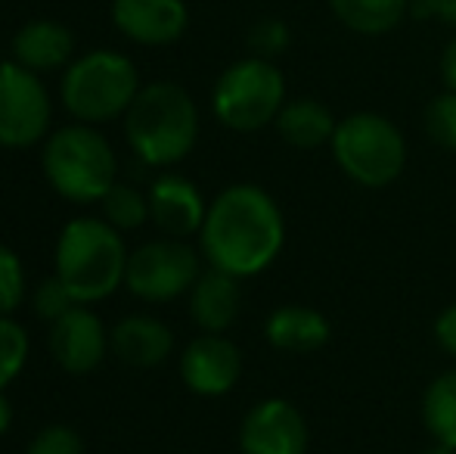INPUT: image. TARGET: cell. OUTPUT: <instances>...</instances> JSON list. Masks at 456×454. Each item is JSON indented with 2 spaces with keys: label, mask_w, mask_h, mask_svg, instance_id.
<instances>
[{
  "label": "cell",
  "mask_w": 456,
  "mask_h": 454,
  "mask_svg": "<svg viewBox=\"0 0 456 454\" xmlns=\"http://www.w3.org/2000/svg\"><path fill=\"white\" fill-rule=\"evenodd\" d=\"M242 309V290L240 277L227 271H208L199 274V280L190 290V318L202 334H224L236 324Z\"/></svg>",
  "instance_id": "cell-16"
},
{
  "label": "cell",
  "mask_w": 456,
  "mask_h": 454,
  "mask_svg": "<svg viewBox=\"0 0 456 454\" xmlns=\"http://www.w3.org/2000/svg\"><path fill=\"white\" fill-rule=\"evenodd\" d=\"M422 125L435 146L456 153V91H441L438 97L428 100Z\"/></svg>",
  "instance_id": "cell-24"
},
{
  "label": "cell",
  "mask_w": 456,
  "mask_h": 454,
  "mask_svg": "<svg viewBox=\"0 0 456 454\" xmlns=\"http://www.w3.org/2000/svg\"><path fill=\"white\" fill-rule=\"evenodd\" d=\"M265 340L286 355H307L330 345L332 324L323 311L311 305H280L267 315Z\"/></svg>",
  "instance_id": "cell-17"
},
{
  "label": "cell",
  "mask_w": 456,
  "mask_h": 454,
  "mask_svg": "<svg viewBox=\"0 0 456 454\" xmlns=\"http://www.w3.org/2000/svg\"><path fill=\"white\" fill-rule=\"evenodd\" d=\"M441 78H444L447 91H456V35L441 54Z\"/></svg>",
  "instance_id": "cell-31"
},
{
  "label": "cell",
  "mask_w": 456,
  "mask_h": 454,
  "mask_svg": "<svg viewBox=\"0 0 456 454\" xmlns=\"http://www.w3.org/2000/svg\"><path fill=\"white\" fill-rule=\"evenodd\" d=\"M422 454H456V449H447V445H438V442H435L432 449H426Z\"/></svg>",
  "instance_id": "cell-33"
},
{
  "label": "cell",
  "mask_w": 456,
  "mask_h": 454,
  "mask_svg": "<svg viewBox=\"0 0 456 454\" xmlns=\"http://www.w3.org/2000/svg\"><path fill=\"white\" fill-rule=\"evenodd\" d=\"M286 106V78L280 66L261 56H246L227 66L211 91V112L236 134H255L273 125Z\"/></svg>",
  "instance_id": "cell-7"
},
{
  "label": "cell",
  "mask_w": 456,
  "mask_h": 454,
  "mask_svg": "<svg viewBox=\"0 0 456 454\" xmlns=\"http://www.w3.org/2000/svg\"><path fill=\"white\" fill-rule=\"evenodd\" d=\"M246 44H248V50H252V56H261V60L273 62L276 56H282L289 50V44H292V31H289V25L282 22V19L265 16L248 29Z\"/></svg>",
  "instance_id": "cell-25"
},
{
  "label": "cell",
  "mask_w": 456,
  "mask_h": 454,
  "mask_svg": "<svg viewBox=\"0 0 456 454\" xmlns=\"http://www.w3.org/2000/svg\"><path fill=\"white\" fill-rule=\"evenodd\" d=\"M125 134L140 162L177 165L199 140L196 100L175 81L143 85L125 112Z\"/></svg>",
  "instance_id": "cell-2"
},
{
  "label": "cell",
  "mask_w": 456,
  "mask_h": 454,
  "mask_svg": "<svg viewBox=\"0 0 456 454\" xmlns=\"http://www.w3.org/2000/svg\"><path fill=\"white\" fill-rule=\"evenodd\" d=\"M432 334H435V343L441 345V351L456 358V302L441 309V315L435 318V324H432Z\"/></svg>",
  "instance_id": "cell-30"
},
{
  "label": "cell",
  "mask_w": 456,
  "mask_h": 454,
  "mask_svg": "<svg viewBox=\"0 0 456 454\" xmlns=\"http://www.w3.org/2000/svg\"><path fill=\"white\" fill-rule=\"evenodd\" d=\"M140 72L131 56L118 50H91L66 66L60 97L69 115L85 125H106L131 110L140 94Z\"/></svg>",
  "instance_id": "cell-5"
},
{
  "label": "cell",
  "mask_w": 456,
  "mask_h": 454,
  "mask_svg": "<svg viewBox=\"0 0 456 454\" xmlns=\"http://www.w3.org/2000/svg\"><path fill=\"white\" fill-rule=\"evenodd\" d=\"M44 175L50 187L69 202H100L118 181L115 150L94 125H66L44 144Z\"/></svg>",
  "instance_id": "cell-4"
},
{
  "label": "cell",
  "mask_w": 456,
  "mask_h": 454,
  "mask_svg": "<svg viewBox=\"0 0 456 454\" xmlns=\"http://www.w3.org/2000/svg\"><path fill=\"white\" fill-rule=\"evenodd\" d=\"M28 334L22 324L12 321V315H0V389H6L28 361Z\"/></svg>",
  "instance_id": "cell-23"
},
{
  "label": "cell",
  "mask_w": 456,
  "mask_h": 454,
  "mask_svg": "<svg viewBox=\"0 0 456 454\" xmlns=\"http://www.w3.org/2000/svg\"><path fill=\"white\" fill-rule=\"evenodd\" d=\"M242 454H307V420L289 399H265L242 417Z\"/></svg>",
  "instance_id": "cell-10"
},
{
  "label": "cell",
  "mask_w": 456,
  "mask_h": 454,
  "mask_svg": "<svg viewBox=\"0 0 456 454\" xmlns=\"http://www.w3.org/2000/svg\"><path fill=\"white\" fill-rule=\"evenodd\" d=\"M330 150L342 175L363 190L388 187L407 169V140L401 128L379 112H351L338 119Z\"/></svg>",
  "instance_id": "cell-6"
},
{
  "label": "cell",
  "mask_w": 456,
  "mask_h": 454,
  "mask_svg": "<svg viewBox=\"0 0 456 454\" xmlns=\"http://www.w3.org/2000/svg\"><path fill=\"white\" fill-rule=\"evenodd\" d=\"M109 351V334L102 321L85 305H72L60 321L50 324V355L66 374H91Z\"/></svg>",
  "instance_id": "cell-12"
},
{
  "label": "cell",
  "mask_w": 456,
  "mask_h": 454,
  "mask_svg": "<svg viewBox=\"0 0 456 454\" xmlns=\"http://www.w3.org/2000/svg\"><path fill=\"white\" fill-rule=\"evenodd\" d=\"M112 25L134 44L168 47L190 25L186 0H112Z\"/></svg>",
  "instance_id": "cell-13"
},
{
  "label": "cell",
  "mask_w": 456,
  "mask_h": 454,
  "mask_svg": "<svg viewBox=\"0 0 456 454\" xmlns=\"http://www.w3.org/2000/svg\"><path fill=\"white\" fill-rule=\"evenodd\" d=\"M10 426H12V405H10V399H6L4 389H0V436H4Z\"/></svg>",
  "instance_id": "cell-32"
},
{
  "label": "cell",
  "mask_w": 456,
  "mask_h": 454,
  "mask_svg": "<svg viewBox=\"0 0 456 454\" xmlns=\"http://www.w3.org/2000/svg\"><path fill=\"white\" fill-rule=\"evenodd\" d=\"M242 376V351L224 334L196 336L181 355V380L202 399L227 395Z\"/></svg>",
  "instance_id": "cell-11"
},
{
  "label": "cell",
  "mask_w": 456,
  "mask_h": 454,
  "mask_svg": "<svg viewBox=\"0 0 456 454\" xmlns=\"http://www.w3.org/2000/svg\"><path fill=\"white\" fill-rule=\"evenodd\" d=\"M102 215L115 230H137L140 225L150 221V196L140 194L131 184H112L106 196H102Z\"/></svg>",
  "instance_id": "cell-22"
},
{
  "label": "cell",
  "mask_w": 456,
  "mask_h": 454,
  "mask_svg": "<svg viewBox=\"0 0 456 454\" xmlns=\"http://www.w3.org/2000/svg\"><path fill=\"white\" fill-rule=\"evenodd\" d=\"M276 131L295 150H320L332 140L336 134V115L330 112V106L320 103L314 97H298L286 100V106L276 115Z\"/></svg>",
  "instance_id": "cell-19"
},
{
  "label": "cell",
  "mask_w": 456,
  "mask_h": 454,
  "mask_svg": "<svg viewBox=\"0 0 456 454\" xmlns=\"http://www.w3.org/2000/svg\"><path fill=\"white\" fill-rule=\"evenodd\" d=\"M127 249L106 219H72L56 240V277L78 305L109 299L127 274Z\"/></svg>",
  "instance_id": "cell-3"
},
{
  "label": "cell",
  "mask_w": 456,
  "mask_h": 454,
  "mask_svg": "<svg viewBox=\"0 0 456 454\" xmlns=\"http://www.w3.org/2000/svg\"><path fill=\"white\" fill-rule=\"evenodd\" d=\"M326 4L345 29L366 37L388 35L410 12V0H326Z\"/></svg>",
  "instance_id": "cell-20"
},
{
  "label": "cell",
  "mask_w": 456,
  "mask_h": 454,
  "mask_svg": "<svg viewBox=\"0 0 456 454\" xmlns=\"http://www.w3.org/2000/svg\"><path fill=\"white\" fill-rule=\"evenodd\" d=\"M25 454H85V442L72 426H44L35 439H31L28 451Z\"/></svg>",
  "instance_id": "cell-28"
},
{
  "label": "cell",
  "mask_w": 456,
  "mask_h": 454,
  "mask_svg": "<svg viewBox=\"0 0 456 454\" xmlns=\"http://www.w3.org/2000/svg\"><path fill=\"white\" fill-rule=\"evenodd\" d=\"M146 196H150L152 225L162 230L165 236L186 240V236L202 230L208 206H205L196 184L186 181L183 175H162Z\"/></svg>",
  "instance_id": "cell-14"
},
{
  "label": "cell",
  "mask_w": 456,
  "mask_h": 454,
  "mask_svg": "<svg viewBox=\"0 0 456 454\" xmlns=\"http://www.w3.org/2000/svg\"><path fill=\"white\" fill-rule=\"evenodd\" d=\"M422 426L432 436V442L456 449V370H444L426 386Z\"/></svg>",
  "instance_id": "cell-21"
},
{
  "label": "cell",
  "mask_w": 456,
  "mask_h": 454,
  "mask_svg": "<svg viewBox=\"0 0 456 454\" xmlns=\"http://www.w3.org/2000/svg\"><path fill=\"white\" fill-rule=\"evenodd\" d=\"M109 349L125 364H131V367L150 370V367H159V364L171 355V349H175V334H171L168 324H162L159 318L131 315L115 324V330L109 334Z\"/></svg>",
  "instance_id": "cell-18"
},
{
  "label": "cell",
  "mask_w": 456,
  "mask_h": 454,
  "mask_svg": "<svg viewBox=\"0 0 456 454\" xmlns=\"http://www.w3.org/2000/svg\"><path fill=\"white\" fill-rule=\"evenodd\" d=\"M199 274L202 268L196 249L175 236H162L127 255L125 286L143 302H171L192 290Z\"/></svg>",
  "instance_id": "cell-8"
},
{
  "label": "cell",
  "mask_w": 456,
  "mask_h": 454,
  "mask_svg": "<svg viewBox=\"0 0 456 454\" xmlns=\"http://www.w3.org/2000/svg\"><path fill=\"white\" fill-rule=\"evenodd\" d=\"M72 305H78L72 299V293L66 290V284H62L60 277H47V280H41L37 284V290H35V315L41 318V321H60L62 315H66Z\"/></svg>",
  "instance_id": "cell-27"
},
{
  "label": "cell",
  "mask_w": 456,
  "mask_h": 454,
  "mask_svg": "<svg viewBox=\"0 0 456 454\" xmlns=\"http://www.w3.org/2000/svg\"><path fill=\"white\" fill-rule=\"evenodd\" d=\"M199 246L208 268L246 280L267 271L286 246V219L258 184H230L208 202Z\"/></svg>",
  "instance_id": "cell-1"
},
{
  "label": "cell",
  "mask_w": 456,
  "mask_h": 454,
  "mask_svg": "<svg viewBox=\"0 0 456 454\" xmlns=\"http://www.w3.org/2000/svg\"><path fill=\"white\" fill-rule=\"evenodd\" d=\"M25 296V271L19 255L0 243V315H12Z\"/></svg>",
  "instance_id": "cell-26"
},
{
  "label": "cell",
  "mask_w": 456,
  "mask_h": 454,
  "mask_svg": "<svg viewBox=\"0 0 456 454\" xmlns=\"http://www.w3.org/2000/svg\"><path fill=\"white\" fill-rule=\"evenodd\" d=\"M50 115L53 106L41 75L19 66L16 60L0 62V146L28 150L41 144Z\"/></svg>",
  "instance_id": "cell-9"
},
{
  "label": "cell",
  "mask_w": 456,
  "mask_h": 454,
  "mask_svg": "<svg viewBox=\"0 0 456 454\" xmlns=\"http://www.w3.org/2000/svg\"><path fill=\"white\" fill-rule=\"evenodd\" d=\"M410 12L416 19H438L456 29V0H410Z\"/></svg>",
  "instance_id": "cell-29"
},
{
  "label": "cell",
  "mask_w": 456,
  "mask_h": 454,
  "mask_svg": "<svg viewBox=\"0 0 456 454\" xmlns=\"http://www.w3.org/2000/svg\"><path fill=\"white\" fill-rule=\"evenodd\" d=\"M12 60L31 72H56L75 60V35L60 19H28L12 35Z\"/></svg>",
  "instance_id": "cell-15"
}]
</instances>
